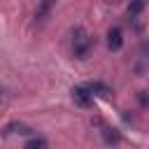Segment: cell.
<instances>
[{"mask_svg": "<svg viewBox=\"0 0 149 149\" xmlns=\"http://www.w3.org/2000/svg\"><path fill=\"white\" fill-rule=\"evenodd\" d=\"M91 47H93V37L84 28H74L72 30V51H74V56L77 58H86Z\"/></svg>", "mask_w": 149, "mask_h": 149, "instance_id": "obj_1", "label": "cell"}, {"mask_svg": "<svg viewBox=\"0 0 149 149\" xmlns=\"http://www.w3.org/2000/svg\"><path fill=\"white\" fill-rule=\"evenodd\" d=\"M72 100L79 105V107H88L91 102H93V95L86 91V86L81 84V86H72Z\"/></svg>", "mask_w": 149, "mask_h": 149, "instance_id": "obj_2", "label": "cell"}, {"mask_svg": "<svg viewBox=\"0 0 149 149\" xmlns=\"http://www.w3.org/2000/svg\"><path fill=\"white\" fill-rule=\"evenodd\" d=\"M107 47H109V51H119L121 47H123V33H121V28H109L107 30Z\"/></svg>", "mask_w": 149, "mask_h": 149, "instance_id": "obj_3", "label": "cell"}, {"mask_svg": "<svg viewBox=\"0 0 149 149\" xmlns=\"http://www.w3.org/2000/svg\"><path fill=\"white\" fill-rule=\"evenodd\" d=\"M54 7H56V0H40V5L35 9V23H44Z\"/></svg>", "mask_w": 149, "mask_h": 149, "instance_id": "obj_4", "label": "cell"}, {"mask_svg": "<svg viewBox=\"0 0 149 149\" xmlns=\"http://www.w3.org/2000/svg\"><path fill=\"white\" fill-rule=\"evenodd\" d=\"M84 86H86V91H88L91 95H107V93H112L109 86L102 84V81H88V84H84Z\"/></svg>", "mask_w": 149, "mask_h": 149, "instance_id": "obj_5", "label": "cell"}, {"mask_svg": "<svg viewBox=\"0 0 149 149\" xmlns=\"http://www.w3.org/2000/svg\"><path fill=\"white\" fill-rule=\"evenodd\" d=\"M5 133H7V135H9V133L30 135V133H33V128H30V126H26V123H19V121H14V123H7V126H5Z\"/></svg>", "mask_w": 149, "mask_h": 149, "instance_id": "obj_6", "label": "cell"}, {"mask_svg": "<svg viewBox=\"0 0 149 149\" xmlns=\"http://www.w3.org/2000/svg\"><path fill=\"white\" fill-rule=\"evenodd\" d=\"M102 137H105L107 144H119V140H121L119 130L116 128H109V126H102Z\"/></svg>", "mask_w": 149, "mask_h": 149, "instance_id": "obj_7", "label": "cell"}, {"mask_svg": "<svg viewBox=\"0 0 149 149\" xmlns=\"http://www.w3.org/2000/svg\"><path fill=\"white\" fill-rule=\"evenodd\" d=\"M144 7H147V0H130V5H128V14H130V16H140Z\"/></svg>", "mask_w": 149, "mask_h": 149, "instance_id": "obj_8", "label": "cell"}, {"mask_svg": "<svg viewBox=\"0 0 149 149\" xmlns=\"http://www.w3.org/2000/svg\"><path fill=\"white\" fill-rule=\"evenodd\" d=\"M26 149H47V142H44V137H33L26 144Z\"/></svg>", "mask_w": 149, "mask_h": 149, "instance_id": "obj_9", "label": "cell"}, {"mask_svg": "<svg viewBox=\"0 0 149 149\" xmlns=\"http://www.w3.org/2000/svg\"><path fill=\"white\" fill-rule=\"evenodd\" d=\"M140 102H142V105H149V95H147V91H140Z\"/></svg>", "mask_w": 149, "mask_h": 149, "instance_id": "obj_10", "label": "cell"}, {"mask_svg": "<svg viewBox=\"0 0 149 149\" xmlns=\"http://www.w3.org/2000/svg\"><path fill=\"white\" fill-rule=\"evenodd\" d=\"M144 54H147V56H144V58H147V61H149V44H147V47H144Z\"/></svg>", "mask_w": 149, "mask_h": 149, "instance_id": "obj_11", "label": "cell"}, {"mask_svg": "<svg viewBox=\"0 0 149 149\" xmlns=\"http://www.w3.org/2000/svg\"><path fill=\"white\" fill-rule=\"evenodd\" d=\"M0 102H2V93H0Z\"/></svg>", "mask_w": 149, "mask_h": 149, "instance_id": "obj_12", "label": "cell"}]
</instances>
